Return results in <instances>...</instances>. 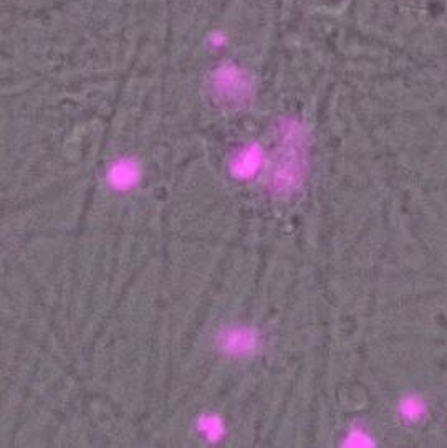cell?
I'll use <instances>...</instances> for the list:
<instances>
[{"instance_id":"5b68a950","label":"cell","mask_w":447,"mask_h":448,"mask_svg":"<svg viewBox=\"0 0 447 448\" xmlns=\"http://www.w3.org/2000/svg\"><path fill=\"white\" fill-rule=\"evenodd\" d=\"M260 166V154L257 149H248L246 153H242L237 159L234 166L235 175L239 178H248L253 172L259 169Z\"/></svg>"},{"instance_id":"277c9868","label":"cell","mask_w":447,"mask_h":448,"mask_svg":"<svg viewBox=\"0 0 447 448\" xmlns=\"http://www.w3.org/2000/svg\"><path fill=\"white\" fill-rule=\"evenodd\" d=\"M425 411L428 408H425L424 400L414 397V395L404 397L401 404H399V415L403 417L404 422H410V424H414V422H419L423 419Z\"/></svg>"},{"instance_id":"6da1fadb","label":"cell","mask_w":447,"mask_h":448,"mask_svg":"<svg viewBox=\"0 0 447 448\" xmlns=\"http://www.w3.org/2000/svg\"><path fill=\"white\" fill-rule=\"evenodd\" d=\"M259 333L247 326H230L219 334L217 346L229 357L252 356L259 347Z\"/></svg>"},{"instance_id":"7a4b0ae2","label":"cell","mask_w":447,"mask_h":448,"mask_svg":"<svg viewBox=\"0 0 447 448\" xmlns=\"http://www.w3.org/2000/svg\"><path fill=\"white\" fill-rule=\"evenodd\" d=\"M197 432L204 437V440L217 442L226 433V425H224V420L216 415V413H204L197 420Z\"/></svg>"},{"instance_id":"8992f818","label":"cell","mask_w":447,"mask_h":448,"mask_svg":"<svg viewBox=\"0 0 447 448\" xmlns=\"http://www.w3.org/2000/svg\"><path fill=\"white\" fill-rule=\"evenodd\" d=\"M346 445L351 447H368L371 445V438L369 435L361 429H353L346 437Z\"/></svg>"},{"instance_id":"3957f363","label":"cell","mask_w":447,"mask_h":448,"mask_svg":"<svg viewBox=\"0 0 447 448\" xmlns=\"http://www.w3.org/2000/svg\"><path fill=\"white\" fill-rule=\"evenodd\" d=\"M140 174L135 164L119 162L115 169L110 172V182L115 189H131L137 182Z\"/></svg>"}]
</instances>
